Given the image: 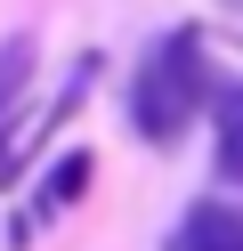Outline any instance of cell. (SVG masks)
<instances>
[{
  "label": "cell",
  "instance_id": "1",
  "mask_svg": "<svg viewBox=\"0 0 243 251\" xmlns=\"http://www.w3.org/2000/svg\"><path fill=\"white\" fill-rule=\"evenodd\" d=\"M211 89H219V73H211V33L203 25H178V33L154 41V57H146L138 81H130V130L170 154L178 138L211 114Z\"/></svg>",
  "mask_w": 243,
  "mask_h": 251
},
{
  "label": "cell",
  "instance_id": "5",
  "mask_svg": "<svg viewBox=\"0 0 243 251\" xmlns=\"http://www.w3.org/2000/svg\"><path fill=\"white\" fill-rule=\"evenodd\" d=\"M32 57H41V49H32V33H8V41H0V105H16V98H25Z\"/></svg>",
  "mask_w": 243,
  "mask_h": 251
},
{
  "label": "cell",
  "instance_id": "4",
  "mask_svg": "<svg viewBox=\"0 0 243 251\" xmlns=\"http://www.w3.org/2000/svg\"><path fill=\"white\" fill-rule=\"evenodd\" d=\"M89 178H97V162H89L81 146L57 154V162H49V178H41V195H32V211H41V219H65L81 195H89Z\"/></svg>",
  "mask_w": 243,
  "mask_h": 251
},
{
  "label": "cell",
  "instance_id": "6",
  "mask_svg": "<svg viewBox=\"0 0 243 251\" xmlns=\"http://www.w3.org/2000/svg\"><path fill=\"white\" fill-rule=\"evenodd\" d=\"M219 8H243V0H219Z\"/></svg>",
  "mask_w": 243,
  "mask_h": 251
},
{
  "label": "cell",
  "instance_id": "3",
  "mask_svg": "<svg viewBox=\"0 0 243 251\" xmlns=\"http://www.w3.org/2000/svg\"><path fill=\"white\" fill-rule=\"evenodd\" d=\"M162 251H243V202H227V195L219 202H194Z\"/></svg>",
  "mask_w": 243,
  "mask_h": 251
},
{
  "label": "cell",
  "instance_id": "2",
  "mask_svg": "<svg viewBox=\"0 0 243 251\" xmlns=\"http://www.w3.org/2000/svg\"><path fill=\"white\" fill-rule=\"evenodd\" d=\"M211 170L219 186H243V81L211 89Z\"/></svg>",
  "mask_w": 243,
  "mask_h": 251
}]
</instances>
